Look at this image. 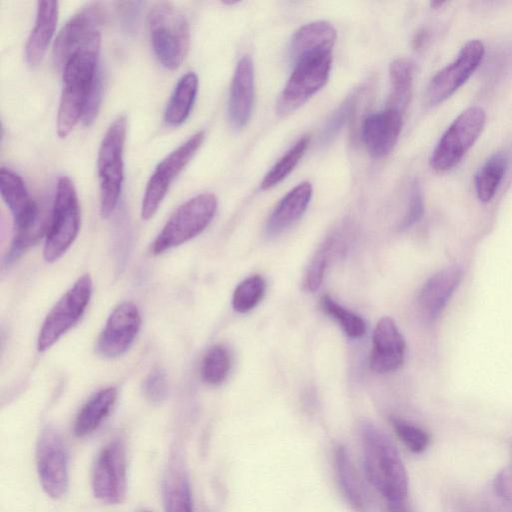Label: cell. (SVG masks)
I'll return each instance as SVG.
<instances>
[{
	"instance_id": "ac0fdd59",
	"label": "cell",
	"mask_w": 512,
	"mask_h": 512,
	"mask_svg": "<svg viewBox=\"0 0 512 512\" xmlns=\"http://www.w3.org/2000/svg\"><path fill=\"white\" fill-rule=\"evenodd\" d=\"M405 341L390 317L381 318L373 332L371 368L378 373L398 370L404 360Z\"/></svg>"
},
{
	"instance_id": "f546056e",
	"label": "cell",
	"mask_w": 512,
	"mask_h": 512,
	"mask_svg": "<svg viewBox=\"0 0 512 512\" xmlns=\"http://www.w3.org/2000/svg\"><path fill=\"white\" fill-rule=\"evenodd\" d=\"M309 141V136L299 139L264 176L261 188L264 190L270 189L284 180L304 155Z\"/></svg>"
},
{
	"instance_id": "ab89813d",
	"label": "cell",
	"mask_w": 512,
	"mask_h": 512,
	"mask_svg": "<svg viewBox=\"0 0 512 512\" xmlns=\"http://www.w3.org/2000/svg\"><path fill=\"white\" fill-rule=\"evenodd\" d=\"M103 97V78L101 71L99 72L94 85L92 87V90L89 94L84 113L82 116V122L84 125L89 126L91 125L99 112L101 102Z\"/></svg>"
},
{
	"instance_id": "e0dca14e",
	"label": "cell",
	"mask_w": 512,
	"mask_h": 512,
	"mask_svg": "<svg viewBox=\"0 0 512 512\" xmlns=\"http://www.w3.org/2000/svg\"><path fill=\"white\" fill-rule=\"evenodd\" d=\"M402 129V113L386 107L367 116L362 125L365 147L373 158L388 155L397 143Z\"/></svg>"
},
{
	"instance_id": "74e56055",
	"label": "cell",
	"mask_w": 512,
	"mask_h": 512,
	"mask_svg": "<svg viewBox=\"0 0 512 512\" xmlns=\"http://www.w3.org/2000/svg\"><path fill=\"white\" fill-rule=\"evenodd\" d=\"M143 390L146 398L151 402H161L167 396L168 385L165 372L156 368L144 380Z\"/></svg>"
},
{
	"instance_id": "7bdbcfd3",
	"label": "cell",
	"mask_w": 512,
	"mask_h": 512,
	"mask_svg": "<svg viewBox=\"0 0 512 512\" xmlns=\"http://www.w3.org/2000/svg\"><path fill=\"white\" fill-rule=\"evenodd\" d=\"M425 40H426V32L425 31L418 32L413 39V45H414L415 49L422 47Z\"/></svg>"
},
{
	"instance_id": "484cf974",
	"label": "cell",
	"mask_w": 512,
	"mask_h": 512,
	"mask_svg": "<svg viewBox=\"0 0 512 512\" xmlns=\"http://www.w3.org/2000/svg\"><path fill=\"white\" fill-rule=\"evenodd\" d=\"M198 91V77L188 72L180 77L164 111V122L171 127L180 126L189 117Z\"/></svg>"
},
{
	"instance_id": "4dcf8cb0",
	"label": "cell",
	"mask_w": 512,
	"mask_h": 512,
	"mask_svg": "<svg viewBox=\"0 0 512 512\" xmlns=\"http://www.w3.org/2000/svg\"><path fill=\"white\" fill-rule=\"evenodd\" d=\"M231 359L228 350L222 345L211 347L201 364V377L211 385L222 383L230 370Z\"/></svg>"
},
{
	"instance_id": "3957f363",
	"label": "cell",
	"mask_w": 512,
	"mask_h": 512,
	"mask_svg": "<svg viewBox=\"0 0 512 512\" xmlns=\"http://www.w3.org/2000/svg\"><path fill=\"white\" fill-rule=\"evenodd\" d=\"M0 193L12 213L15 226V235L5 259L8 265L43 235L45 225L38 205L29 195L22 178L5 167L0 169Z\"/></svg>"
},
{
	"instance_id": "b9f144b4",
	"label": "cell",
	"mask_w": 512,
	"mask_h": 512,
	"mask_svg": "<svg viewBox=\"0 0 512 512\" xmlns=\"http://www.w3.org/2000/svg\"><path fill=\"white\" fill-rule=\"evenodd\" d=\"M387 512H412L406 500L389 501L387 503Z\"/></svg>"
},
{
	"instance_id": "8fae6325",
	"label": "cell",
	"mask_w": 512,
	"mask_h": 512,
	"mask_svg": "<svg viewBox=\"0 0 512 512\" xmlns=\"http://www.w3.org/2000/svg\"><path fill=\"white\" fill-rule=\"evenodd\" d=\"M204 138V131L196 132L158 163L144 191L141 204L142 219L148 220L153 217L170 185L196 154Z\"/></svg>"
},
{
	"instance_id": "2e32d148",
	"label": "cell",
	"mask_w": 512,
	"mask_h": 512,
	"mask_svg": "<svg viewBox=\"0 0 512 512\" xmlns=\"http://www.w3.org/2000/svg\"><path fill=\"white\" fill-rule=\"evenodd\" d=\"M141 315L132 302H122L109 315L96 345L97 353L114 358L125 353L134 342L140 327Z\"/></svg>"
},
{
	"instance_id": "836d02e7",
	"label": "cell",
	"mask_w": 512,
	"mask_h": 512,
	"mask_svg": "<svg viewBox=\"0 0 512 512\" xmlns=\"http://www.w3.org/2000/svg\"><path fill=\"white\" fill-rule=\"evenodd\" d=\"M506 470L499 472L492 481L485 512H512V484Z\"/></svg>"
},
{
	"instance_id": "277c9868",
	"label": "cell",
	"mask_w": 512,
	"mask_h": 512,
	"mask_svg": "<svg viewBox=\"0 0 512 512\" xmlns=\"http://www.w3.org/2000/svg\"><path fill=\"white\" fill-rule=\"evenodd\" d=\"M151 46L160 64L177 69L185 60L190 45L186 16L170 2H158L148 14Z\"/></svg>"
},
{
	"instance_id": "4fadbf2b",
	"label": "cell",
	"mask_w": 512,
	"mask_h": 512,
	"mask_svg": "<svg viewBox=\"0 0 512 512\" xmlns=\"http://www.w3.org/2000/svg\"><path fill=\"white\" fill-rule=\"evenodd\" d=\"M101 13L89 6L73 15L62 27L53 45V60L61 69L74 53L98 51L101 47Z\"/></svg>"
},
{
	"instance_id": "d4e9b609",
	"label": "cell",
	"mask_w": 512,
	"mask_h": 512,
	"mask_svg": "<svg viewBox=\"0 0 512 512\" xmlns=\"http://www.w3.org/2000/svg\"><path fill=\"white\" fill-rule=\"evenodd\" d=\"M116 399L117 390L114 387L101 389L91 396L76 416L74 434L84 437L96 430L111 412Z\"/></svg>"
},
{
	"instance_id": "30bf717a",
	"label": "cell",
	"mask_w": 512,
	"mask_h": 512,
	"mask_svg": "<svg viewBox=\"0 0 512 512\" xmlns=\"http://www.w3.org/2000/svg\"><path fill=\"white\" fill-rule=\"evenodd\" d=\"M92 279L85 274L58 300L45 317L37 339L39 351L49 349L83 315L92 295Z\"/></svg>"
},
{
	"instance_id": "7c38bea8",
	"label": "cell",
	"mask_w": 512,
	"mask_h": 512,
	"mask_svg": "<svg viewBox=\"0 0 512 512\" xmlns=\"http://www.w3.org/2000/svg\"><path fill=\"white\" fill-rule=\"evenodd\" d=\"M92 491L108 504L122 502L127 486V458L123 441L114 439L96 457L92 470Z\"/></svg>"
},
{
	"instance_id": "44dd1931",
	"label": "cell",
	"mask_w": 512,
	"mask_h": 512,
	"mask_svg": "<svg viewBox=\"0 0 512 512\" xmlns=\"http://www.w3.org/2000/svg\"><path fill=\"white\" fill-rule=\"evenodd\" d=\"M59 15L57 1H39L34 26L25 44V58L30 66L43 60L56 30Z\"/></svg>"
},
{
	"instance_id": "d590c367",
	"label": "cell",
	"mask_w": 512,
	"mask_h": 512,
	"mask_svg": "<svg viewBox=\"0 0 512 512\" xmlns=\"http://www.w3.org/2000/svg\"><path fill=\"white\" fill-rule=\"evenodd\" d=\"M394 429L405 444L414 453H422L430 443V437L423 429L403 420L393 421Z\"/></svg>"
},
{
	"instance_id": "9c48e42d",
	"label": "cell",
	"mask_w": 512,
	"mask_h": 512,
	"mask_svg": "<svg viewBox=\"0 0 512 512\" xmlns=\"http://www.w3.org/2000/svg\"><path fill=\"white\" fill-rule=\"evenodd\" d=\"M332 53L307 56L295 63L294 69L278 99L277 111L286 115L304 104L327 82Z\"/></svg>"
},
{
	"instance_id": "52a82bcc",
	"label": "cell",
	"mask_w": 512,
	"mask_h": 512,
	"mask_svg": "<svg viewBox=\"0 0 512 512\" xmlns=\"http://www.w3.org/2000/svg\"><path fill=\"white\" fill-rule=\"evenodd\" d=\"M217 198L202 193L181 204L165 223L151 245V253L159 255L199 235L212 221Z\"/></svg>"
},
{
	"instance_id": "5b68a950",
	"label": "cell",
	"mask_w": 512,
	"mask_h": 512,
	"mask_svg": "<svg viewBox=\"0 0 512 512\" xmlns=\"http://www.w3.org/2000/svg\"><path fill=\"white\" fill-rule=\"evenodd\" d=\"M127 118L118 116L108 127L98 150L97 174L100 189V213L109 217L115 210L124 180L123 153Z\"/></svg>"
},
{
	"instance_id": "4316f807",
	"label": "cell",
	"mask_w": 512,
	"mask_h": 512,
	"mask_svg": "<svg viewBox=\"0 0 512 512\" xmlns=\"http://www.w3.org/2000/svg\"><path fill=\"white\" fill-rule=\"evenodd\" d=\"M510 162V151L502 150L492 155L478 170L474 184L481 202L487 203L494 197Z\"/></svg>"
},
{
	"instance_id": "f1b7e54d",
	"label": "cell",
	"mask_w": 512,
	"mask_h": 512,
	"mask_svg": "<svg viewBox=\"0 0 512 512\" xmlns=\"http://www.w3.org/2000/svg\"><path fill=\"white\" fill-rule=\"evenodd\" d=\"M336 470L341 489L350 505L360 512L365 509V498L362 486L355 472L353 463L344 446H339L335 452Z\"/></svg>"
},
{
	"instance_id": "ba28073f",
	"label": "cell",
	"mask_w": 512,
	"mask_h": 512,
	"mask_svg": "<svg viewBox=\"0 0 512 512\" xmlns=\"http://www.w3.org/2000/svg\"><path fill=\"white\" fill-rule=\"evenodd\" d=\"M485 119V112L479 106L463 111L436 145L431 166L437 171H446L457 165L480 136Z\"/></svg>"
},
{
	"instance_id": "7a4b0ae2",
	"label": "cell",
	"mask_w": 512,
	"mask_h": 512,
	"mask_svg": "<svg viewBox=\"0 0 512 512\" xmlns=\"http://www.w3.org/2000/svg\"><path fill=\"white\" fill-rule=\"evenodd\" d=\"M364 466L370 483L389 501H403L408 495V476L401 457L390 439L368 425L363 430Z\"/></svg>"
},
{
	"instance_id": "83f0119b",
	"label": "cell",
	"mask_w": 512,
	"mask_h": 512,
	"mask_svg": "<svg viewBox=\"0 0 512 512\" xmlns=\"http://www.w3.org/2000/svg\"><path fill=\"white\" fill-rule=\"evenodd\" d=\"M391 93L388 108L403 113L411 97L413 80V62L407 58H398L390 65Z\"/></svg>"
},
{
	"instance_id": "1f68e13d",
	"label": "cell",
	"mask_w": 512,
	"mask_h": 512,
	"mask_svg": "<svg viewBox=\"0 0 512 512\" xmlns=\"http://www.w3.org/2000/svg\"><path fill=\"white\" fill-rule=\"evenodd\" d=\"M321 306L327 314L339 323L343 331L349 337L360 338L366 333V324L364 320L360 316L335 302L328 295H324L321 298Z\"/></svg>"
},
{
	"instance_id": "8992f818",
	"label": "cell",
	"mask_w": 512,
	"mask_h": 512,
	"mask_svg": "<svg viewBox=\"0 0 512 512\" xmlns=\"http://www.w3.org/2000/svg\"><path fill=\"white\" fill-rule=\"evenodd\" d=\"M80 228V205L73 181L61 176L57 181L50 222L43 248L44 259L58 260L73 244Z\"/></svg>"
},
{
	"instance_id": "cb8c5ba5",
	"label": "cell",
	"mask_w": 512,
	"mask_h": 512,
	"mask_svg": "<svg viewBox=\"0 0 512 512\" xmlns=\"http://www.w3.org/2000/svg\"><path fill=\"white\" fill-rule=\"evenodd\" d=\"M312 192L309 182L299 183L290 190L270 215L266 225L267 233L277 235L297 221L306 211Z\"/></svg>"
},
{
	"instance_id": "ffe728a7",
	"label": "cell",
	"mask_w": 512,
	"mask_h": 512,
	"mask_svg": "<svg viewBox=\"0 0 512 512\" xmlns=\"http://www.w3.org/2000/svg\"><path fill=\"white\" fill-rule=\"evenodd\" d=\"M254 100V67L248 56H243L237 63L228 101V118L231 126L242 129L248 123Z\"/></svg>"
},
{
	"instance_id": "5bb4252c",
	"label": "cell",
	"mask_w": 512,
	"mask_h": 512,
	"mask_svg": "<svg viewBox=\"0 0 512 512\" xmlns=\"http://www.w3.org/2000/svg\"><path fill=\"white\" fill-rule=\"evenodd\" d=\"M36 463L39 481L51 498L62 497L68 488V455L59 432L45 427L36 447Z\"/></svg>"
},
{
	"instance_id": "603a6c76",
	"label": "cell",
	"mask_w": 512,
	"mask_h": 512,
	"mask_svg": "<svg viewBox=\"0 0 512 512\" xmlns=\"http://www.w3.org/2000/svg\"><path fill=\"white\" fill-rule=\"evenodd\" d=\"M163 500L166 512H193L188 473L178 454L170 458L164 474Z\"/></svg>"
},
{
	"instance_id": "d6986e66",
	"label": "cell",
	"mask_w": 512,
	"mask_h": 512,
	"mask_svg": "<svg viewBox=\"0 0 512 512\" xmlns=\"http://www.w3.org/2000/svg\"><path fill=\"white\" fill-rule=\"evenodd\" d=\"M462 278L458 266H449L431 276L422 286L417 307L425 321H434L443 311Z\"/></svg>"
},
{
	"instance_id": "f35d334b",
	"label": "cell",
	"mask_w": 512,
	"mask_h": 512,
	"mask_svg": "<svg viewBox=\"0 0 512 512\" xmlns=\"http://www.w3.org/2000/svg\"><path fill=\"white\" fill-rule=\"evenodd\" d=\"M424 213V202L421 189L414 183L410 192L409 204L403 219L399 224L401 230L407 229L418 222Z\"/></svg>"
},
{
	"instance_id": "9a60e30c",
	"label": "cell",
	"mask_w": 512,
	"mask_h": 512,
	"mask_svg": "<svg viewBox=\"0 0 512 512\" xmlns=\"http://www.w3.org/2000/svg\"><path fill=\"white\" fill-rule=\"evenodd\" d=\"M483 56L481 41L474 39L465 43L457 58L432 78L426 92L427 105L435 106L450 97L472 75Z\"/></svg>"
},
{
	"instance_id": "ee69618b",
	"label": "cell",
	"mask_w": 512,
	"mask_h": 512,
	"mask_svg": "<svg viewBox=\"0 0 512 512\" xmlns=\"http://www.w3.org/2000/svg\"><path fill=\"white\" fill-rule=\"evenodd\" d=\"M444 2H432L431 3V6L434 7V8H437L438 6H441Z\"/></svg>"
},
{
	"instance_id": "6da1fadb",
	"label": "cell",
	"mask_w": 512,
	"mask_h": 512,
	"mask_svg": "<svg viewBox=\"0 0 512 512\" xmlns=\"http://www.w3.org/2000/svg\"><path fill=\"white\" fill-rule=\"evenodd\" d=\"M98 51H79L64 63L62 92L56 128L60 138H65L82 119L94 82L100 72Z\"/></svg>"
},
{
	"instance_id": "8d00e7d4",
	"label": "cell",
	"mask_w": 512,
	"mask_h": 512,
	"mask_svg": "<svg viewBox=\"0 0 512 512\" xmlns=\"http://www.w3.org/2000/svg\"><path fill=\"white\" fill-rule=\"evenodd\" d=\"M354 105L355 95H351L341 104V106H339V108L333 113L330 119H328L321 134V140L323 143L328 142L333 137H335V135L347 121V118H349V116L352 114Z\"/></svg>"
},
{
	"instance_id": "7402d4cb",
	"label": "cell",
	"mask_w": 512,
	"mask_h": 512,
	"mask_svg": "<svg viewBox=\"0 0 512 512\" xmlns=\"http://www.w3.org/2000/svg\"><path fill=\"white\" fill-rule=\"evenodd\" d=\"M337 31L326 21L308 23L299 28L291 39L290 57L294 64L304 57L332 52Z\"/></svg>"
},
{
	"instance_id": "e575fe53",
	"label": "cell",
	"mask_w": 512,
	"mask_h": 512,
	"mask_svg": "<svg viewBox=\"0 0 512 512\" xmlns=\"http://www.w3.org/2000/svg\"><path fill=\"white\" fill-rule=\"evenodd\" d=\"M336 244L337 242L334 237L329 238L314 255L304 279V286L307 290L314 292L321 286L325 270Z\"/></svg>"
},
{
	"instance_id": "60d3db41",
	"label": "cell",
	"mask_w": 512,
	"mask_h": 512,
	"mask_svg": "<svg viewBox=\"0 0 512 512\" xmlns=\"http://www.w3.org/2000/svg\"><path fill=\"white\" fill-rule=\"evenodd\" d=\"M453 511L454 512H485L476 508L472 505V503L467 502L463 499L457 500L453 502Z\"/></svg>"
},
{
	"instance_id": "d6a6232c",
	"label": "cell",
	"mask_w": 512,
	"mask_h": 512,
	"mask_svg": "<svg viewBox=\"0 0 512 512\" xmlns=\"http://www.w3.org/2000/svg\"><path fill=\"white\" fill-rule=\"evenodd\" d=\"M264 292L265 281L261 276L253 275L246 278L234 290L233 308L240 313L250 311L261 301Z\"/></svg>"
}]
</instances>
